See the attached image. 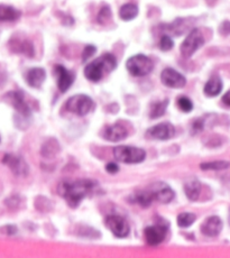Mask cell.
Segmentation results:
<instances>
[{"mask_svg": "<svg viewBox=\"0 0 230 258\" xmlns=\"http://www.w3.org/2000/svg\"><path fill=\"white\" fill-rule=\"evenodd\" d=\"M97 188L96 182L91 180L63 181L59 184V194L66 200L71 207H77L85 196L92 194Z\"/></svg>", "mask_w": 230, "mask_h": 258, "instance_id": "obj_1", "label": "cell"}, {"mask_svg": "<svg viewBox=\"0 0 230 258\" xmlns=\"http://www.w3.org/2000/svg\"><path fill=\"white\" fill-rule=\"evenodd\" d=\"M117 66V61L112 54H104L99 59L94 60L84 69L85 78L92 82H98L104 78L105 73H109L112 70H115Z\"/></svg>", "mask_w": 230, "mask_h": 258, "instance_id": "obj_2", "label": "cell"}, {"mask_svg": "<svg viewBox=\"0 0 230 258\" xmlns=\"http://www.w3.org/2000/svg\"><path fill=\"white\" fill-rule=\"evenodd\" d=\"M114 155L118 162L126 164H138L146 157V151L131 146H118L114 150Z\"/></svg>", "mask_w": 230, "mask_h": 258, "instance_id": "obj_3", "label": "cell"}, {"mask_svg": "<svg viewBox=\"0 0 230 258\" xmlns=\"http://www.w3.org/2000/svg\"><path fill=\"white\" fill-rule=\"evenodd\" d=\"M126 67L134 77H144L153 70V62L148 56L138 54L127 60Z\"/></svg>", "mask_w": 230, "mask_h": 258, "instance_id": "obj_4", "label": "cell"}, {"mask_svg": "<svg viewBox=\"0 0 230 258\" xmlns=\"http://www.w3.org/2000/svg\"><path fill=\"white\" fill-rule=\"evenodd\" d=\"M94 107L92 99L85 94H75L66 101L65 108L78 116H85Z\"/></svg>", "mask_w": 230, "mask_h": 258, "instance_id": "obj_5", "label": "cell"}, {"mask_svg": "<svg viewBox=\"0 0 230 258\" xmlns=\"http://www.w3.org/2000/svg\"><path fill=\"white\" fill-rule=\"evenodd\" d=\"M203 43H205V39H203V35L200 32V29H192L187 39L183 41L182 45H181V53H182L184 58H190L202 46Z\"/></svg>", "mask_w": 230, "mask_h": 258, "instance_id": "obj_6", "label": "cell"}, {"mask_svg": "<svg viewBox=\"0 0 230 258\" xmlns=\"http://www.w3.org/2000/svg\"><path fill=\"white\" fill-rule=\"evenodd\" d=\"M105 225H107L108 228L110 229L111 233L114 234L116 237L125 238L129 235V225H128L126 220L123 217H120V215H108L107 219H105Z\"/></svg>", "mask_w": 230, "mask_h": 258, "instance_id": "obj_7", "label": "cell"}, {"mask_svg": "<svg viewBox=\"0 0 230 258\" xmlns=\"http://www.w3.org/2000/svg\"><path fill=\"white\" fill-rule=\"evenodd\" d=\"M148 190L152 193L154 200H156L161 203H169L174 199L173 190L167 184L163 183V182H156V183L150 185Z\"/></svg>", "mask_w": 230, "mask_h": 258, "instance_id": "obj_8", "label": "cell"}, {"mask_svg": "<svg viewBox=\"0 0 230 258\" xmlns=\"http://www.w3.org/2000/svg\"><path fill=\"white\" fill-rule=\"evenodd\" d=\"M175 134V129L172 124L169 123H162L156 126L149 128L146 131V137L157 139V140H167L172 138Z\"/></svg>", "mask_w": 230, "mask_h": 258, "instance_id": "obj_9", "label": "cell"}, {"mask_svg": "<svg viewBox=\"0 0 230 258\" xmlns=\"http://www.w3.org/2000/svg\"><path fill=\"white\" fill-rule=\"evenodd\" d=\"M161 80L168 88H174V89H181L186 86L187 80L183 77L182 74L179 73L178 71L173 69H165L163 70L161 74Z\"/></svg>", "mask_w": 230, "mask_h": 258, "instance_id": "obj_10", "label": "cell"}, {"mask_svg": "<svg viewBox=\"0 0 230 258\" xmlns=\"http://www.w3.org/2000/svg\"><path fill=\"white\" fill-rule=\"evenodd\" d=\"M2 163L9 166V169L13 171L15 175L25 176L28 174V165L26 162L20 156H15L11 154H6L2 158Z\"/></svg>", "mask_w": 230, "mask_h": 258, "instance_id": "obj_11", "label": "cell"}, {"mask_svg": "<svg viewBox=\"0 0 230 258\" xmlns=\"http://www.w3.org/2000/svg\"><path fill=\"white\" fill-rule=\"evenodd\" d=\"M167 234V227L164 225H156L147 227L145 229V239L150 246H157L164 240Z\"/></svg>", "mask_w": 230, "mask_h": 258, "instance_id": "obj_12", "label": "cell"}, {"mask_svg": "<svg viewBox=\"0 0 230 258\" xmlns=\"http://www.w3.org/2000/svg\"><path fill=\"white\" fill-rule=\"evenodd\" d=\"M128 135V131L125 126L122 124H114L105 126L103 130V137L109 142H120L125 139Z\"/></svg>", "mask_w": 230, "mask_h": 258, "instance_id": "obj_13", "label": "cell"}, {"mask_svg": "<svg viewBox=\"0 0 230 258\" xmlns=\"http://www.w3.org/2000/svg\"><path fill=\"white\" fill-rule=\"evenodd\" d=\"M55 74L58 78V86L61 92H66L74 81V74L61 65L55 66Z\"/></svg>", "mask_w": 230, "mask_h": 258, "instance_id": "obj_14", "label": "cell"}, {"mask_svg": "<svg viewBox=\"0 0 230 258\" xmlns=\"http://www.w3.org/2000/svg\"><path fill=\"white\" fill-rule=\"evenodd\" d=\"M7 98L11 105L14 106V108L17 110L18 112L24 117H28L31 115V110H29L27 104L24 100V94L21 91H11L7 94Z\"/></svg>", "mask_w": 230, "mask_h": 258, "instance_id": "obj_15", "label": "cell"}, {"mask_svg": "<svg viewBox=\"0 0 230 258\" xmlns=\"http://www.w3.org/2000/svg\"><path fill=\"white\" fill-rule=\"evenodd\" d=\"M222 229V221L219 217H210L202 223L201 231L203 235L208 237H216L220 234Z\"/></svg>", "mask_w": 230, "mask_h": 258, "instance_id": "obj_16", "label": "cell"}, {"mask_svg": "<svg viewBox=\"0 0 230 258\" xmlns=\"http://www.w3.org/2000/svg\"><path fill=\"white\" fill-rule=\"evenodd\" d=\"M9 47L13 52L21 53L28 58H33L34 55V46L28 40L11 39L9 42Z\"/></svg>", "mask_w": 230, "mask_h": 258, "instance_id": "obj_17", "label": "cell"}, {"mask_svg": "<svg viewBox=\"0 0 230 258\" xmlns=\"http://www.w3.org/2000/svg\"><path fill=\"white\" fill-rule=\"evenodd\" d=\"M45 78H46V74H45V71L41 69V67L31 69L27 72V75H26L28 86H31L32 88H40L43 85Z\"/></svg>", "mask_w": 230, "mask_h": 258, "instance_id": "obj_18", "label": "cell"}, {"mask_svg": "<svg viewBox=\"0 0 230 258\" xmlns=\"http://www.w3.org/2000/svg\"><path fill=\"white\" fill-rule=\"evenodd\" d=\"M184 192L191 201H197L201 193V183L197 179H188L184 184Z\"/></svg>", "mask_w": 230, "mask_h": 258, "instance_id": "obj_19", "label": "cell"}, {"mask_svg": "<svg viewBox=\"0 0 230 258\" xmlns=\"http://www.w3.org/2000/svg\"><path fill=\"white\" fill-rule=\"evenodd\" d=\"M21 11L11 6L0 5V22H15L21 17Z\"/></svg>", "mask_w": 230, "mask_h": 258, "instance_id": "obj_20", "label": "cell"}, {"mask_svg": "<svg viewBox=\"0 0 230 258\" xmlns=\"http://www.w3.org/2000/svg\"><path fill=\"white\" fill-rule=\"evenodd\" d=\"M222 82L219 77H212L205 86V93L208 97H216L221 92Z\"/></svg>", "mask_w": 230, "mask_h": 258, "instance_id": "obj_21", "label": "cell"}, {"mask_svg": "<svg viewBox=\"0 0 230 258\" xmlns=\"http://www.w3.org/2000/svg\"><path fill=\"white\" fill-rule=\"evenodd\" d=\"M59 151H60V144L56 139L50 138L43 144L42 155L44 157L52 158L56 156Z\"/></svg>", "mask_w": 230, "mask_h": 258, "instance_id": "obj_22", "label": "cell"}, {"mask_svg": "<svg viewBox=\"0 0 230 258\" xmlns=\"http://www.w3.org/2000/svg\"><path fill=\"white\" fill-rule=\"evenodd\" d=\"M138 15V8L134 3H127L123 6L119 11V16L123 21H131Z\"/></svg>", "mask_w": 230, "mask_h": 258, "instance_id": "obj_23", "label": "cell"}, {"mask_svg": "<svg viewBox=\"0 0 230 258\" xmlns=\"http://www.w3.org/2000/svg\"><path fill=\"white\" fill-rule=\"evenodd\" d=\"M168 106V100L165 99L163 101H158L155 102V104L152 105V107H150V112H149V116L150 118L153 119H156L158 117L163 116L165 111H167V108Z\"/></svg>", "mask_w": 230, "mask_h": 258, "instance_id": "obj_24", "label": "cell"}, {"mask_svg": "<svg viewBox=\"0 0 230 258\" xmlns=\"http://www.w3.org/2000/svg\"><path fill=\"white\" fill-rule=\"evenodd\" d=\"M153 201H154V198L148 189H146L144 190V191L139 192L136 195H135V202L139 203L143 207H148Z\"/></svg>", "mask_w": 230, "mask_h": 258, "instance_id": "obj_25", "label": "cell"}, {"mask_svg": "<svg viewBox=\"0 0 230 258\" xmlns=\"http://www.w3.org/2000/svg\"><path fill=\"white\" fill-rule=\"evenodd\" d=\"M195 221V215L190 212H183V214L179 215L178 217V225L181 228H188L192 223Z\"/></svg>", "mask_w": 230, "mask_h": 258, "instance_id": "obj_26", "label": "cell"}, {"mask_svg": "<svg viewBox=\"0 0 230 258\" xmlns=\"http://www.w3.org/2000/svg\"><path fill=\"white\" fill-rule=\"evenodd\" d=\"M230 166L229 162L226 161H216V162H208V163H202L200 165V168L202 170H225L228 169Z\"/></svg>", "mask_w": 230, "mask_h": 258, "instance_id": "obj_27", "label": "cell"}, {"mask_svg": "<svg viewBox=\"0 0 230 258\" xmlns=\"http://www.w3.org/2000/svg\"><path fill=\"white\" fill-rule=\"evenodd\" d=\"M178 106L183 112H191L193 109V104L187 97H180L178 99Z\"/></svg>", "mask_w": 230, "mask_h": 258, "instance_id": "obj_28", "label": "cell"}, {"mask_svg": "<svg viewBox=\"0 0 230 258\" xmlns=\"http://www.w3.org/2000/svg\"><path fill=\"white\" fill-rule=\"evenodd\" d=\"M173 40L169 37L168 35H163L161 37V41H160V48L162 51H169L173 48Z\"/></svg>", "mask_w": 230, "mask_h": 258, "instance_id": "obj_29", "label": "cell"}, {"mask_svg": "<svg viewBox=\"0 0 230 258\" xmlns=\"http://www.w3.org/2000/svg\"><path fill=\"white\" fill-rule=\"evenodd\" d=\"M111 14H110V9H109V7H104L103 9H101L99 16H98V20L101 22V24H104V22H107L109 18H110Z\"/></svg>", "mask_w": 230, "mask_h": 258, "instance_id": "obj_30", "label": "cell"}, {"mask_svg": "<svg viewBox=\"0 0 230 258\" xmlns=\"http://www.w3.org/2000/svg\"><path fill=\"white\" fill-rule=\"evenodd\" d=\"M94 53H96V47H94L93 45H88V46H85L84 53H82V60L85 62L89 58H91Z\"/></svg>", "mask_w": 230, "mask_h": 258, "instance_id": "obj_31", "label": "cell"}, {"mask_svg": "<svg viewBox=\"0 0 230 258\" xmlns=\"http://www.w3.org/2000/svg\"><path fill=\"white\" fill-rule=\"evenodd\" d=\"M205 128V123H203V119H198L197 121H194L193 125H192V134H197L203 130Z\"/></svg>", "mask_w": 230, "mask_h": 258, "instance_id": "obj_32", "label": "cell"}, {"mask_svg": "<svg viewBox=\"0 0 230 258\" xmlns=\"http://www.w3.org/2000/svg\"><path fill=\"white\" fill-rule=\"evenodd\" d=\"M105 170H107L110 174H115V173L118 172L119 168H118V165L116 164V163H109V164L105 165Z\"/></svg>", "mask_w": 230, "mask_h": 258, "instance_id": "obj_33", "label": "cell"}, {"mask_svg": "<svg viewBox=\"0 0 230 258\" xmlns=\"http://www.w3.org/2000/svg\"><path fill=\"white\" fill-rule=\"evenodd\" d=\"M219 30L221 34H224V35H228V34H230V22H225L224 24H221Z\"/></svg>", "mask_w": 230, "mask_h": 258, "instance_id": "obj_34", "label": "cell"}, {"mask_svg": "<svg viewBox=\"0 0 230 258\" xmlns=\"http://www.w3.org/2000/svg\"><path fill=\"white\" fill-rule=\"evenodd\" d=\"M222 101H224L225 105H227L230 107V91H228V92L225 94L224 98H222Z\"/></svg>", "mask_w": 230, "mask_h": 258, "instance_id": "obj_35", "label": "cell"}, {"mask_svg": "<svg viewBox=\"0 0 230 258\" xmlns=\"http://www.w3.org/2000/svg\"><path fill=\"white\" fill-rule=\"evenodd\" d=\"M229 223H230V217H229Z\"/></svg>", "mask_w": 230, "mask_h": 258, "instance_id": "obj_36", "label": "cell"}]
</instances>
